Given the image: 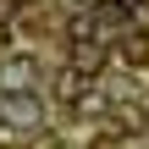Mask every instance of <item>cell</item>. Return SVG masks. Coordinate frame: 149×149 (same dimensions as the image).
Masks as SVG:
<instances>
[{
    "mask_svg": "<svg viewBox=\"0 0 149 149\" xmlns=\"http://www.w3.org/2000/svg\"><path fill=\"white\" fill-rule=\"evenodd\" d=\"M100 66H105V44H100V39H72V72L88 83Z\"/></svg>",
    "mask_w": 149,
    "mask_h": 149,
    "instance_id": "3",
    "label": "cell"
},
{
    "mask_svg": "<svg viewBox=\"0 0 149 149\" xmlns=\"http://www.w3.org/2000/svg\"><path fill=\"white\" fill-rule=\"evenodd\" d=\"M122 55L138 66V61H149V33H127V44H122Z\"/></svg>",
    "mask_w": 149,
    "mask_h": 149,
    "instance_id": "5",
    "label": "cell"
},
{
    "mask_svg": "<svg viewBox=\"0 0 149 149\" xmlns=\"http://www.w3.org/2000/svg\"><path fill=\"white\" fill-rule=\"evenodd\" d=\"M0 122L17 127V133H39V127H44V105H39V94H0Z\"/></svg>",
    "mask_w": 149,
    "mask_h": 149,
    "instance_id": "1",
    "label": "cell"
},
{
    "mask_svg": "<svg viewBox=\"0 0 149 149\" xmlns=\"http://www.w3.org/2000/svg\"><path fill=\"white\" fill-rule=\"evenodd\" d=\"M33 83H39V61H28V55L0 61V88L6 94H33Z\"/></svg>",
    "mask_w": 149,
    "mask_h": 149,
    "instance_id": "2",
    "label": "cell"
},
{
    "mask_svg": "<svg viewBox=\"0 0 149 149\" xmlns=\"http://www.w3.org/2000/svg\"><path fill=\"white\" fill-rule=\"evenodd\" d=\"M77 6H88V11H94V6H100V0H77Z\"/></svg>",
    "mask_w": 149,
    "mask_h": 149,
    "instance_id": "6",
    "label": "cell"
},
{
    "mask_svg": "<svg viewBox=\"0 0 149 149\" xmlns=\"http://www.w3.org/2000/svg\"><path fill=\"white\" fill-rule=\"evenodd\" d=\"M55 83H61V100H72V105H77V100H83V88H88V83H83V77L72 72V66H66V72L55 77Z\"/></svg>",
    "mask_w": 149,
    "mask_h": 149,
    "instance_id": "4",
    "label": "cell"
}]
</instances>
